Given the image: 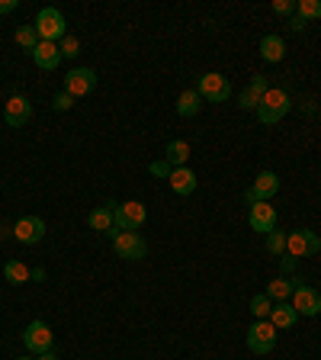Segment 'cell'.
<instances>
[{
	"instance_id": "cell-11",
	"label": "cell",
	"mask_w": 321,
	"mask_h": 360,
	"mask_svg": "<svg viewBox=\"0 0 321 360\" xmlns=\"http://www.w3.org/2000/svg\"><path fill=\"white\" fill-rule=\"evenodd\" d=\"M93 87H97L93 68H74L64 77V93H71V97H87V93H93Z\"/></svg>"
},
{
	"instance_id": "cell-29",
	"label": "cell",
	"mask_w": 321,
	"mask_h": 360,
	"mask_svg": "<svg viewBox=\"0 0 321 360\" xmlns=\"http://www.w3.org/2000/svg\"><path fill=\"white\" fill-rule=\"evenodd\" d=\"M248 91H251V93H257V97L264 100L266 91H270V81H266L264 74H254V77H251V84H248Z\"/></svg>"
},
{
	"instance_id": "cell-2",
	"label": "cell",
	"mask_w": 321,
	"mask_h": 360,
	"mask_svg": "<svg viewBox=\"0 0 321 360\" xmlns=\"http://www.w3.org/2000/svg\"><path fill=\"white\" fill-rule=\"evenodd\" d=\"M289 106H293V103H289V93L280 91V87H270L266 97L260 100V106H257L254 113H257V120L264 122V126H276V122L289 113Z\"/></svg>"
},
{
	"instance_id": "cell-33",
	"label": "cell",
	"mask_w": 321,
	"mask_h": 360,
	"mask_svg": "<svg viewBox=\"0 0 321 360\" xmlns=\"http://www.w3.org/2000/svg\"><path fill=\"white\" fill-rule=\"evenodd\" d=\"M295 267H299V258H293V254H283V258H280V270H283V277H293Z\"/></svg>"
},
{
	"instance_id": "cell-14",
	"label": "cell",
	"mask_w": 321,
	"mask_h": 360,
	"mask_svg": "<svg viewBox=\"0 0 321 360\" xmlns=\"http://www.w3.org/2000/svg\"><path fill=\"white\" fill-rule=\"evenodd\" d=\"M251 190H254V196L260 200V203H270V196L280 193V177H276L273 171H260V174L254 177Z\"/></svg>"
},
{
	"instance_id": "cell-16",
	"label": "cell",
	"mask_w": 321,
	"mask_h": 360,
	"mask_svg": "<svg viewBox=\"0 0 321 360\" xmlns=\"http://www.w3.org/2000/svg\"><path fill=\"white\" fill-rule=\"evenodd\" d=\"M167 180H171V190H174L177 196H190L193 190H196V184H200L190 167H174V174L167 177Z\"/></svg>"
},
{
	"instance_id": "cell-13",
	"label": "cell",
	"mask_w": 321,
	"mask_h": 360,
	"mask_svg": "<svg viewBox=\"0 0 321 360\" xmlns=\"http://www.w3.org/2000/svg\"><path fill=\"white\" fill-rule=\"evenodd\" d=\"M248 225L254 231H260V235H270V231H276V209L270 203H254L248 213Z\"/></svg>"
},
{
	"instance_id": "cell-38",
	"label": "cell",
	"mask_w": 321,
	"mask_h": 360,
	"mask_svg": "<svg viewBox=\"0 0 321 360\" xmlns=\"http://www.w3.org/2000/svg\"><path fill=\"white\" fill-rule=\"evenodd\" d=\"M32 280H46V270H42V267H32Z\"/></svg>"
},
{
	"instance_id": "cell-10",
	"label": "cell",
	"mask_w": 321,
	"mask_h": 360,
	"mask_svg": "<svg viewBox=\"0 0 321 360\" xmlns=\"http://www.w3.org/2000/svg\"><path fill=\"white\" fill-rule=\"evenodd\" d=\"M10 235L17 241H23V245H39V241L46 238V222L39 219V216H23V219L13 222Z\"/></svg>"
},
{
	"instance_id": "cell-28",
	"label": "cell",
	"mask_w": 321,
	"mask_h": 360,
	"mask_svg": "<svg viewBox=\"0 0 321 360\" xmlns=\"http://www.w3.org/2000/svg\"><path fill=\"white\" fill-rule=\"evenodd\" d=\"M58 48H61V58H77L81 55V42L74 36H64L61 42H58Z\"/></svg>"
},
{
	"instance_id": "cell-1",
	"label": "cell",
	"mask_w": 321,
	"mask_h": 360,
	"mask_svg": "<svg viewBox=\"0 0 321 360\" xmlns=\"http://www.w3.org/2000/svg\"><path fill=\"white\" fill-rule=\"evenodd\" d=\"M36 32L42 42H61L68 36V19L58 7H42L36 17Z\"/></svg>"
},
{
	"instance_id": "cell-17",
	"label": "cell",
	"mask_w": 321,
	"mask_h": 360,
	"mask_svg": "<svg viewBox=\"0 0 321 360\" xmlns=\"http://www.w3.org/2000/svg\"><path fill=\"white\" fill-rule=\"evenodd\" d=\"M299 319H302V315L295 312L293 303H273V309H270V322L276 325V332H280V328H293Z\"/></svg>"
},
{
	"instance_id": "cell-32",
	"label": "cell",
	"mask_w": 321,
	"mask_h": 360,
	"mask_svg": "<svg viewBox=\"0 0 321 360\" xmlns=\"http://www.w3.org/2000/svg\"><path fill=\"white\" fill-rule=\"evenodd\" d=\"M71 106H74V97H71V93H55V100H52V110H55V113H68V110H71Z\"/></svg>"
},
{
	"instance_id": "cell-26",
	"label": "cell",
	"mask_w": 321,
	"mask_h": 360,
	"mask_svg": "<svg viewBox=\"0 0 321 360\" xmlns=\"http://www.w3.org/2000/svg\"><path fill=\"white\" fill-rule=\"evenodd\" d=\"M270 309H273V299L266 293H257L254 299H251V315H254V319H270Z\"/></svg>"
},
{
	"instance_id": "cell-22",
	"label": "cell",
	"mask_w": 321,
	"mask_h": 360,
	"mask_svg": "<svg viewBox=\"0 0 321 360\" xmlns=\"http://www.w3.org/2000/svg\"><path fill=\"white\" fill-rule=\"evenodd\" d=\"M3 277H7V283H13V287H23V283L32 280V270H29L23 260H7V264H3Z\"/></svg>"
},
{
	"instance_id": "cell-9",
	"label": "cell",
	"mask_w": 321,
	"mask_h": 360,
	"mask_svg": "<svg viewBox=\"0 0 321 360\" xmlns=\"http://www.w3.org/2000/svg\"><path fill=\"white\" fill-rule=\"evenodd\" d=\"M289 303L295 305V312L299 315H309V319H315V315H321V293L318 290H312L309 283H295V290H293V299Z\"/></svg>"
},
{
	"instance_id": "cell-4",
	"label": "cell",
	"mask_w": 321,
	"mask_h": 360,
	"mask_svg": "<svg viewBox=\"0 0 321 360\" xmlns=\"http://www.w3.org/2000/svg\"><path fill=\"white\" fill-rule=\"evenodd\" d=\"M321 251V238L312 229H293L286 235V254L293 258H315Z\"/></svg>"
},
{
	"instance_id": "cell-24",
	"label": "cell",
	"mask_w": 321,
	"mask_h": 360,
	"mask_svg": "<svg viewBox=\"0 0 321 360\" xmlns=\"http://www.w3.org/2000/svg\"><path fill=\"white\" fill-rule=\"evenodd\" d=\"M39 42H42V39H39V32H36V26H32V23H29V26H19V29H17V46L23 48L26 55H32V52H36Z\"/></svg>"
},
{
	"instance_id": "cell-19",
	"label": "cell",
	"mask_w": 321,
	"mask_h": 360,
	"mask_svg": "<svg viewBox=\"0 0 321 360\" xmlns=\"http://www.w3.org/2000/svg\"><path fill=\"white\" fill-rule=\"evenodd\" d=\"M283 55H286V42H283V36H264L260 39V58L264 61H270V65H276V61H283Z\"/></svg>"
},
{
	"instance_id": "cell-30",
	"label": "cell",
	"mask_w": 321,
	"mask_h": 360,
	"mask_svg": "<svg viewBox=\"0 0 321 360\" xmlns=\"http://www.w3.org/2000/svg\"><path fill=\"white\" fill-rule=\"evenodd\" d=\"M148 171H151V177H161V180L174 174V167L167 164V158H161V161H151V164H148Z\"/></svg>"
},
{
	"instance_id": "cell-12",
	"label": "cell",
	"mask_w": 321,
	"mask_h": 360,
	"mask_svg": "<svg viewBox=\"0 0 321 360\" xmlns=\"http://www.w3.org/2000/svg\"><path fill=\"white\" fill-rule=\"evenodd\" d=\"M3 120H7V126H13V129H23V126L32 120V103H29L23 93H13L7 100V106H3Z\"/></svg>"
},
{
	"instance_id": "cell-20",
	"label": "cell",
	"mask_w": 321,
	"mask_h": 360,
	"mask_svg": "<svg viewBox=\"0 0 321 360\" xmlns=\"http://www.w3.org/2000/svg\"><path fill=\"white\" fill-rule=\"evenodd\" d=\"M87 225H90L93 231H103V235H110V231L116 229V222H113V209H110V206H97V209L87 216Z\"/></svg>"
},
{
	"instance_id": "cell-7",
	"label": "cell",
	"mask_w": 321,
	"mask_h": 360,
	"mask_svg": "<svg viewBox=\"0 0 321 360\" xmlns=\"http://www.w3.org/2000/svg\"><path fill=\"white\" fill-rule=\"evenodd\" d=\"M196 91H200L202 100H209V103H225L231 97V84L225 74L219 71H209V74H202L200 84H196Z\"/></svg>"
},
{
	"instance_id": "cell-35",
	"label": "cell",
	"mask_w": 321,
	"mask_h": 360,
	"mask_svg": "<svg viewBox=\"0 0 321 360\" xmlns=\"http://www.w3.org/2000/svg\"><path fill=\"white\" fill-rule=\"evenodd\" d=\"M19 7V0H0V13H13Z\"/></svg>"
},
{
	"instance_id": "cell-39",
	"label": "cell",
	"mask_w": 321,
	"mask_h": 360,
	"mask_svg": "<svg viewBox=\"0 0 321 360\" xmlns=\"http://www.w3.org/2000/svg\"><path fill=\"white\" fill-rule=\"evenodd\" d=\"M17 360H32V357H17Z\"/></svg>"
},
{
	"instance_id": "cell-3",
	"label": "cell",
	"mask_w": 321,
	"mask_h": 360,
	"mask_svg": "<svg viewBox=\"0 0 321 360\" xmlns=\"http://www.w3.org/2000/svg\"><path fill=\"white\" fill-rule=\"evenodd\" d=\"M110 238H113V251H116V258H122V260H142L148 254V245H145V238H142L138 231L113 229Z\"/></svg>"
},
{
	"instance_id": "cell-15",
	"label": "cell",
	"mask_w": 321,
	"mask_h": 360,
	"mask_svg": "<svg viewBox=\"0 0 321 360\" xmlns=\"http://www.w3.org/2000/svg\"><path fill=\"white\" fill-rule=\"evenodd\" d=\"M32 61H36L42 71H55L58 61H61V48H58V42H39V48L32 52Z\"/></svg>"
},
{
	"instance_id": "cell-31",
	"label": "cell",
	"mask_w": 321,
	"mask_h": 360,
	"mask_svg": "<svg viewBox=\"0 0 321 360\" xmlns=\"http://www.w3.org/2000/svg\"><path fill=\"white\" fill-rule=\"evenodd\" d=\"M238 106H241V110H257V106H260V97H257V93H251L248 87H244V91L238 93Z\"/></svg>"
},
{
	"instance_id": "cell-27",
	"label": "cell",
	"mask_w": 321,
	"mask_h": 360,
	"mask_svg": "<svg viewBox=\"0 0 321 360\" xmlns=\"http://www.w3.org/2000/svg\"><path fill=\"white\" fill-rule=\"evenodd\" d=\"M266 251L276 254V258H283L286 254V231H270V235H266Z\"/></svg>"
},
{
	"instance_id": "cell-21",
	"label": "cell",
	"mask_w": 321,
	"mask_h": 360,
	"mask_svg": "<svg viewBox=\"0 0 321 360\" xmlns=\"http://www.w3.org/2000/svg\"><path fill=\"white\" fill-rule=\"evenodd\" d=\"M200 110H202V97H200V91H184L180 97H177V116L190 120V116H196Z\"/></svg>"
},
{
	"instance_id": "cell-5",
	"label": "cell",
	"mask_w": 321,
	"mask_h": 360,
	"mask_svg": "<svg viewBox=\"0 0 321 360\" xmlns=\"http://www.w3.org/2000/svg\"><path fill=\"white\" fill-rule=\"evenodd\" d=\"M23 344L39 357V354H46L55 348V334H52V328H48L42 319H32V322L26 325V332H23Z\"/></svg>"
},
{
	"instance_id": "cell-25",
	"label": "cell",
	"mask_w": 321,
	"mask_h": 360,
	"mask_svg": "<svg viewBox=\"0 0 321 360\" xmlns=\"http://www.w3.org/2000/svg\"><path fill=\"white\" fill-rule=\"evenodd\" d=\"M295 17L299 19H318L321 17V0H295Z\"/></svg>"
},
{
	"instance_id": "cell-18",
	"label": "cell",
	"mask_w": 321,
	"mask_h": 360,
	"mask_svg": "<svg viewBox=\"0 0 321 360\" xmlns=\"http://www.w3.org/2000/svg\"><path fill=\"white\" fill-rule=\"evenodd\" d=\"M295 283H299V277H276V280L266 283V296H270L273 303H289Z\"/></svg>"
},
{
	"instance_id": "cell-23",
	"label": "cell",
	"mask_w": 321,
	"mask_h": 360,
	"mask_svg": "<svg viewBox=\"0 0 321 360\" xmlns=\"http://www.w3.org/2000/svg\"><path fill=\"white\" fill-rule=\"evenodd\" d=\"M167 164L171 167H186V161H190V145H186L184 139H174L167 142Z\"/></svg>"
},
{
	"instance_id": "cell-34",
	"label": "cell",
	"mask_w": 321,
	"mask_h": 360,
	"mask_svg": "<svg viewBox=\"0 0 321 360\" xmlns=\"http://www.w3.org/2000/svg\"><path fill=\"white\" fill-rule=\"evenodd\" d=\"M273 13H280V17H293L295 0H273Z\"/></svg>"
},
{
	"instance_id": "cell-8",
	"label": "cell",
	"mask_w": 321,
	"mask_h": 360,
	"mask_svg": "<svg viewBox=\"0 0 321 360\" xmlns=\"http://www.w3.org/2000/svg\"><path fill=\"white\" fill-rule=\"evenodd\" d=\"M248 348L254 354H270L276 348V325L270 319H257L248 328Z\"/></svg>"
},
{
	"instance_id": "cell-37",
	"label": "cell",
	"mask_w": 321,
	"mask_h": 360,
	"mask_svg": "<svg viewBox=\"0 0 321 360\" xmlns=\"http://www.w3.org/2000/svg\"><path fill=\"white\" fill-rule=\"evenodd\" d=\"M36 360H58V354L55 351H46V354H39Z\"/></svg>"
},
{
	"instance_id": "cell-36",
	"label": "cell",
	"mask_w": 321,
	"mask_h": 360,
	"mask_svg": "<svg viewBox=\"0 0 321 360\" xmlns=\"http://www.w3.org/2000/svg\"><path fill=\"white\" fill-rule=\"evenodd\" d=\"M289 26H293V32H302V29H305V19L293 17V19H289Z\"/></svg>"
},
{
	"instance_id": "cell-6",
	"label": "cell",
	"mask_w": 321,
	"mask_h": 360,
	"mask_svg": "<svg viewBox=\"0 0 321 360\" xmlns=\"http://www.w3.org/2000/svg\"><path fill=\"white\" fill-rule=\"evenodd\" d=\"M148 219V209L145 203H138V200H128V203H119L116 206V213H113V222H116V229L119 231H138L145 225Z\"/></svg>"
}]
</instances>
